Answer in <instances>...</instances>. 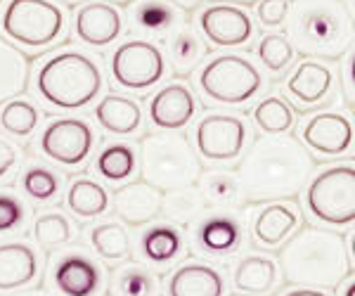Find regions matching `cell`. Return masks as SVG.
I'll return each mask as SVG.
<instances>
[{"mask_svg":"<svg viewBox=\"0 0 355 296\" xmlns=\"http://www.w3.org/2000/svg\"><path fill=\"white\" fill-rule=\"evenodd\" d=\"M313 157L291 135L256 140L237 168L242 195L249 202H272L299 195L313 175Z\"/></svg>","mask_w":355,"mask_h":296,"instance_id":"cell-1","label":"cell"},{"mask_svg":"<svg viewBox=\"0 0 355 296\" xmlns=\"http://www.w3.org/2000/svg\"><path fill=\"white\" fill-rule=\"evenodd\" d=\"M279 265L289 284L334 289L351 272L346 240L331 227H303L279 252Z\"/></svg>","mask_w":355,"mask_h":296,"instance_id":"cell-2","label":"cell"},{"mask_svg":"<svg viewBox=\"0 0 355 296\" xmlns=\"http://www.w3.org/2000/svg\"><path fill=\"white\" fill-rule=\"evenodd\" d=\"M287 19V38L303 57L339 60L353 48L355 26L341 0H296Z\"/></svg>","mask_w":355,"mask_h":296,"instance_id":"cell-3","label":"cell"},{"mask_svg":"<svg viewBox=\"0 0 355 296\" xmlns=\"http://www.w3.org/2000/svg\"><path fill=\"white\" fill-rule=\"evenodd\" d=\"M36 85L48 105L73 112L90 105L100 95L105 81L93 57L76 53V50H64L43 62L36 76Z\"/></svg>","mask_w":355,"mask_h":296,"instance_id":"cell-4","label":"cell"},{"mask_svg":"<svg viewBox=\"0 0 355 296\" xmlns=\"http://www.w3.org/2000/svg\"><path fill=\"white\" fill-rule=\"evenodd\" d=\"M140 173L147 185L159 192H171L197 185L202 178V162L185 135L154 133L140 145Z\"/></svg>","mask_w":355,"mask_h":296,"instance_id":"cell-5","label":"cell"},{"mask_svg":"<svg viewBox=\"0 0 355 296\" xmlns=\"http://www.w3.org/2000/svg\"><path fill=\"white\" fill-rule=\"evenodd\" d=\"M0 26L17 45L41 50L67 33V15L53 0H8Z\"/></svg>","mask_w":355,"mask_h":296,"instance_id":"cell-6","label":"cell"},{"mask_svg":"<svg viewBox=\"0 0 355 296\" xmlns=\"http://www.w3.org/2000/svg\"><path fill=\"white\" fill-rule=\"evenodd\" d=\"M308 214L318 223L346 227L355 223V166L334 164L313 175L306 187Z\"/></svg>","mask_w":355,"mask_h":296,"instance_id":"cell-7","label":"cell"},{"mask_svg":"<svg viewBox=\"0 0 355 296\" xmlns=\"http://www.w3.org/2000/svg\"><path fill=\"white\" fill-rule=\"evenodd\" d=\"M199 88L209 100L220 105H244L263 88L259 67L242 55H218L199 73Z\"/></svg>","mask_w":355,"mask_h":296,"instance_id":"cell-8","label":"cell"},{"mask_svg":"<svg viewBox=\"0 0 355 296\" xmlns=\"http://www.w3.org/2000/svg\"><path fill=\"white\" fill-rule=\"evenodd\" d=\"M166 60L157 43L152 41H125L112 55L114 81L128 90H147L164 78Z\"/></svg>","mask_w":355,"mask_h":296,"instance_id":"cell-9","label":"cell"},{"mask_svg":"<svg viewBox=\"0 0 355 296\" xmlns=\"http://www.w3.org/2000/svg\"><path fill=\"white\" fill-rule=\"evenodd\" d=\"M194 142L209 162H232L244 150L246 123L234 114H206L194 128Z\"/></svg>","mask_w":355,"mask_h":296,"instance_id":"cell-10","label":"cell"},{"mask_svg":"<svg viewBox=\"0 0 355 296\" xmlns=\"http://www.w3.org/2000/svg\"><path fill=\"white\" fill-rule=\"evenodd\" d=\"M301 138L320 157H346L355 150V123L343 112H318L306 121Z\"/></svg>","mask_w":355,"mask_h":296,"instance_id":"cell-11","label":"cell"},{"mask_svg":"<svg viewBox=\"0 0 355 296\" xmlns=\"http://www.w3.org/2000/svg\"><path fill=\"white\" fill-rule=\"evenodd\" d=\"M93 130L83 119H57L43 130L41 135V150L45 157L62 166H78L85 162L93 150Z\"/></svg>","mask_w":355,"mask_h":296,"instance_id":"cell-12","label":"cell"},{"mask_svg":"<svg viewBox=\"0 0 355 296\" xmlns=\"http://www.w3.org/2000/svg\"><path fill=\"white\" fill-rule=\"evenodd\" d=\"M199 31L204 33V38H209V43L218 48H239L254 36V19L237 5H209L199 15Z\"/></svg>","mask_w":355,"mask_h":296,"instance_id":"cell-13","label":"cell"},{"mask_svg":"<svg viewBox=\"0 0 355 296\" xmlns=\"http://www.w3.org/2000/svg\"><path fill=\"white\" fill-rule=\"evenodd\" d=\"M73 28L85 45L105 48L123 31V15L116 5L105 0H90L73 12Z\"/></svg>","mask_w":355,"mask_h":296,"instance_id":"cell-14","label":"cell"},{"mask_svg":"<svg viewBox=\"0 0 355 296\" xmlns=\"http://www.w3.org/2000/svg\"><path fill=\"white\" fill-rule=\"evenodd\" d=\"M197 114V100L182 83H171L150 100V119L162 130H180Z\"/></svg>","mask_w":355,"mask_h":296,"instance_id":"cell-15","label":"cell"},{"mask_svg":"<svg viewBox=\"0 0 355 296\" xmlns=\"http://www.w3.org/2000/svg\"><path fill=\"white\" fill-rule=\"evenodd\" d=\"M334 88V71L318 60H303L287 78V93L303 107L324 102Z\"/></svg>","mask_w":355,"mask_h":296,"instance_id":"cell-16","label":"cell"},{"mask_svg":"<svg viewBox=\"0 0 355 296\" xmlns=\"http://www.w3.org/2000/svg\"><path fill=\"white\" fill-rule=\"evenodd\" d=\"M164 195L157 187L142 183H130L116 190L114 195V211L128 225H147L162 214Z\"/></svg>","mask_w":355,"mask_h":296,"instance_id":"cell-17","label":"cell"},{"mask_svg":"<svg viewBox=\"0 0 355 296\" xmlns=\"http://www.w3.org/2000/svg\"><path fill=\"white\" fill-rule=\"evenodd\" d=\"M299 223L301 214L294 204H268L254 218V240L266 249H277L294 235Z\"/></svg>","mask_w":355,"mask_h":296,"instance_id":"cell-18","label":"cell"},{"mask_svg":"<svg viewBox=\"0 0 355 296\" xmlns=\"http://www.w3.org/2000/svg\"><path fill=\"white\" fill-rule=\"evenodd\" d=\"M55 284L64 296H93L102 284V272L90 259L71 254L57 263Z\"/></svg>","mask_w":355,"mask_h":296,"instance_id":"cell-19","label":"cell"},{"mask_svg":"<svg viewBox=\"0 0 355 296\" xmlns=\"http://www.w3.org/2000/svg\"><path fill=\"white\" fill-rule=\"evenodd\" d=\"M38 275V259L28 244H0V292L26 287Z\"/></svg>","mask_w":355,"mask_h":296,"instance_id":"cell-20","label":"cell"},{"mask_svg":"<svg viewBox=\"0 0 355 296\" xmlns=\"http://www.w3.org/2000/svg\"><path fill=\"white\" fill-rule=\"evenodd\" d=\"M225 280L214 265L185 263L168 280V296H223Z\"/></svg>","mask_w":355,"mask_h":296,"instance_id":"cell-21","label":"cell"},{"mask_svg":"<svg viewBox=\"0 0 355 296\" xmlns=\"http://www.w3.org/2000/svg\"><path fill=\"white\" fill-rule=\"evenodd\" d=\"M130 24L142 33H171L180 26L182 12L168 0H135L128 8Z\"/></svg>","mask_w":355,"mask_h":296,"instance_id":"cell-22","label":"cell"},{"mask_svg":"<svg viewBox=\"0 0 355 296\" xmlns=\"http://www.w3.org/2000/svg\"><path fill=\"white\" fill-rule=\"evenodd\" d=\"M95 119L107 133L130 135L142 126V110L135 100L123 95H105L95 107Z\"/></svg>","mask_w":355,"mask_h":296,"instance_id":"cell-23","label":"cell"},{"mask_svg":"<svg viewBox=\"0 0 355 296\" xmlns=\"http://www.w3.org/2000/svg\"><path fill=\"white\" fill-rule=\"evenodd\" d=\"M279 270L277 263L268 256H246L244 261H239V265L234 268V289L242 294H254L263 296L270 294L277 287Z\"/></svg>","mask_w":355,"mask_h":296,"instance_id":"cell-24","label":"cell"},{"mask_svg":"<svg viewBox=\"0 0 355 296\" xmlns=\"http://www.w3.org/2000/svg\"><path fill=\"white\" fill-rule=\"evenodd\" d=\"M28 85V60L26 55L10 43L8 38H0V102H10L19 98Z\"/></svg>","mask_w":355,"mask_h":296,"instance_id":"cell-25","label":"cell"},{"mask_svg":"<svg viewBox=\"0 0 355 296\" xmlns=\"http://www.w3.org/2000/svg\"><path fill=\"white\" fill-rule=\"evenodd\" d=\"M197 244L206 254H232L242 244V227L232 216H211L199 225Z\"/></svg>","mask_w":355,"mask_h":296,"instance_id":"cell-26","label":"cell"},{"mask_svg":"<svg viewBox=\"0 0 355 296\" xmlns=\"http://www.w3.org/2000/svg\"><path fill=\"white\" fill-rule=\"evenodd\" d=\"M168 57L178 76H190L206 57V45L192 26H178L171 31Z\"/></svg>","mask_w":355,"mask_h":296,"instance_id":"cell-27","label":"cell"},{"mask_svg":"<svg viewBox=\"0 0 355 296\" xmlns=\"http://www.w3.org/2000/svg\"><path fill=\"white\" fill-rule=\"evenodd\" d=\"M206 211V199L199 187H180L164 195L162 214L175 225H192Z\"/></svg>","mask_w":355,"mask_h":296,"instance_id":"cell-28","label":"cell"},{"mask_svg":"<svg viewBox=\"0 0 355 296\" xmlns=\"http://www.w3.org/2000/svg\"><path fill=\"white\" fill-rule=\"evenodd\" d=\"M67 204L78 218H95L102 216L110 207V195L100 183L90 178H78L73 180L71 187L67 192Z\"/></svg>","mask_w":355,"mask_h":296,"instance_id":"cell-29","label":"cell"},{"mask_svg":"<svg viewBox=\"0 0 355 296\" xmlns=\"http://www.w3.org/2000/svg\"><path fill=\"white\" fill-rule=\"evenodd\" d=\"M142 254L147 261L159 265H166L171 261H175L182 252V237L173 225H154L150 230H145L142 235Z\"/></svg>","mask_w":355,"mask_h":296,"instance_id":"cell-30","label":"cell"},{"mask_svg":"<svg viewBox=\"0 0 355 296\" xmlns=\"http://www.w3.org/2000/svg\"><path fill=\"white\" fill-rule=\"evenodd\" d=\"M254 121L266 135H284L296 126V114L287 100L268 95L254 107Z\"/></svg>","mask_w":355,"mask_h":296,"instance_id":"cell-31","label":"cell"},{"mask_svg":"<svg viewBox=\"0 0 355 296\" xmlns=\"http://www.w3.org/2000/svg\"><path fill=\"white\" fill-rule=\"evenodd\" d=\"M135 166H137L135 150L130 145H123V142L105 147L95 162L97 173L105 180H110V183H121V180L130 178L135 173Z\"/></svg>","mask_w":355,"mask_h":296,"instance_id":"cell-32","label":"cell"},{"mask_svg":"<svg viewBox=\"0 0 355 296\" xmlns=\"http://www.w3.org/2000/svg\"><path fill=\"white\" fill-rule=\"evenodd\" d=\"M202 195L206 204L214 207H234L242 197V187H239L237 175L227 173V171H211V173L202 175Z\"/></svg>","mask_w":355,"mask_h":296,"instance_id":"cell-33","label":"cell"},{"mask_svg":"<svg viewBox=\"0 0 355 296\" xmlns=\"http://www.w3.org/2000/svg\"><path fill=\"white\" fill-rule=\"evenodd\" d=\"M90 242H93L95 252L107 261H119L128 256V230L119 223H102L95 225L90 232Z\"/></svg>","mask_w":355,"mask_h":296,"instance_id":"cell-34","label":"cell"},{"mask_svg":"<svg viewBox=\"0 0 355 296\" xmlns=\"http://www.w3.org/2000/svg\"><path fill=\"white\" fill-rule=\"evenodd\" d=\"M294 45L289 43L287 36L282 33H268L261 38L259 43V60L268 71L272 73H282L287 67L294 62Z\"/></svg>","mask_w":355,"mask_h":296,"instance_id":"cell-35","label":"cell"},{"mask_svg":"<svg viewBox=\"0 0 355 296\" xmlns=\"http://www.w3.org/2000/svg\"><path fill=\"white\" fill-rule=\"evenodd\" d=\"M0 126L12 135H31L38 126V110L26 100H10L0 112Z\"/></svg>","mask_w":355,"mask_h":296,"instance_id":"cell-36","label":"cell"},{"mask_svg":"<svg viewBox=\"0 0 355 296\" xmlns=\"http://www.w3.org/2000/svg\"><path fill=\"white\" fill-rule=\"evenodd\" d=\"M73 230H71V223H69L67 216L57 214V211H50V214H43L41 218L36 220L33 225V237L41 247H62L71 240Z\"/></svg>","mask_w":355,"mask_h":296,"instance_id":"cell-37","label":"cell"},{"mask_svg":"<svg viewBox=\"0 0 355 296\" xmlns=\"http://www.w3.org/2000/svg\"><path fill=\"white\" fill-rule=\"evenodd\" d=\"M154 292V280L147 270L128 265L114 275V294L116 296H150Z\"/></svg>","mask_w":355,"mask_h":296,"instance_id":"cell-38","label":"cell"},{"mask_svg":"<svg viewBox=\"0 0 355 296\" xmlns=\"http://www.w3.org/2000/svg\"><path fill=\"white\" fill-rule=\"evenodd\" d=\"M21 185H24V192L28 197L38 199V202H48V199H53L57 195V190H60V178H57L50 168L33 166L24 171Z\"/></svg>","mask_w":355,"mask_h":296,"instance_id":"cell-39","label":"cell"},{"mask_svg":"<svg viewBox=\"0 0 355 296\" xmlns=\"http://www.w3.org/2000/svg\"><path fill=\"white\" fill-rule=\"evenodd\" d=\"M289 8H291L289 0H261L259 8H256V17H259L263 26L275 28L287 21Z\"/></svg>","mask_w":355,"mask_h":296,"instance_id":"cell-40","label":"cell"},{"mask_svg":"<svg viewBox=\"0 0 355 296\" xmlns=\"http://www.w3.org/2000/svg\"><path fill=\"white\" fill-rule=\"evenodd\" d=\"M24 216L26 211L19 199L0 192V232H10L15 227H19L24 223Z\"/></svg>","mask_w":355,"mask_h":296,"instance_id":"cell-41","label":"cell"},{"mask_svg":"<svg viewBox=\"0 0 355 296\" xmlns=\"http://www.w3.org/2000/svg\"><path fill=\"white\" fill-rule=\"evenodd\" d=\"M17 164V147L10 140L0 138V178L12 171V166Z\"/></svg>","mask_w":355,"mask_h":296,"instance_id":"cell-42","label":"cell"},{"mask_svg":"<svg viewBox=\"0 0 355 296\" xmlns=\"http://www.w3.org/2000/svg\"><path fill=\"white\" fill-rule=\"evenodd\" d=\"M346 81H348V88L355 93V50L348 57V64H346Z\"/></svg>","mask_w":355,"mask_h":296,"instance_id":"cell-43","label":"cell"},{"mask_svg":"<svg viewBox=\"0 0 355 296\" xmlns=\"http://www.w3.org/2000/svg\"><path fill=\"white\" fill-rule=\"evenodd\" d=\"M284 296H327L324 292H320V289H313V287H296L287 292Z\"/></svg>","mask_w":355,"mask_h":296,"instance_id":"cell-44","label":"cell"},{"mask_svg":"<svg viewBox=\"0 0 355 296\" xmlns=\"http://www.w3.org/2000/svg\"><path fill=\"white\" fill-rule=\"evenodd\" d=\"M168 3H173L180 10H194L197 5H202V0H168Z\"/></svg>","mask_w":355,"mask_h":296,"instance_id":"cell-45","label":"cell"},{"mask_svg":"<svg viewBox=\"0 0 355 296\" xmlns=\"http://www.w3.org/2000/svg\"><path fill=\"white\" fill-rule=\"evenodd\" d=\"M341 3H343V8H346V12H348V17H351V21L355 26V0H341Z\"/></svg>","mask_w":355,"mask_h":296,"instance_id":"cell-46","label":"cell"},{"mask_svg":"<svg viewBox=\"0 0 355 296\" xmlns=\"http://www.w3.org/2000/svg\"><path fill=\"white\" fill-rule=\"evenodd\" d=\"M348 256H351L353 263H355V232L351 235V240H348Z\"/></svg>","mask_w":355,"mask_h":296,"instance_id":"cell-47","label":"cell"},{"mask_svg":"<svg viewBox=\"0 0 355 296\" xmlns=\"http://www.w3.org/2000/svg\"><path fill=\"white\" fill-rule=\"evenodd\" d=\"M341 296H355V280L351 284H346V289H343Z\"/></svg>","mask_w":355,"mask_h":296,"instance_id":"cell-48","label":"cell"},{"mask_svg":"<svg viewBox=\"0 0 355 296\" xmlns=\"http://www.w3.org/2000/svg\"><path fill=\"white\" fill-rule=\"evenodd\" d=\"M244 3H249V0H244Z\"/></svg>","mask_w":355,"mask_h":296,"instance_id":"cell-49","label":"cell"}]
</instances>
